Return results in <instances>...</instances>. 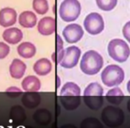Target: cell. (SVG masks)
<instances>
[{
	"instance_id": "cell-7",
	"label": "cell",
	"mask_w": 130,
	"mask_h": 128,
	"mask_svg": "<svg viewBox=\"0 0 130 128\" xmlns=\"http://www.w3.org/2000/svg\"><path fill=\"white\" fill-rule=\"evenodd\" d=\"M85 29L90 35L100 34L104 29V22L101 14L98 13H91L84 20Z\"/></svg>"
},
{
	"instance_id": "cell-14",
	"label": "cell",
	"mask_w": 130,
	"mask_h": 128,
	"mask_svg": "<svg viewBox=\"0 0 130 128\" xmlns=\"http://www.w3.org/2000/svg\"><path fill=\"white\" fill-rule=\"evenodd\" d=\"M37 22H38V18L33 12L24 11L19 16V24L23 28L27 29L33 28L35 27Z\"/></svg>"
},
{
	"instance_id": "cell-18",
	"label": "cell",
	"mask_w": 130,
	"mask_h": 128,
	"mask_svg": "<svg viewBox=\"0 0 130 128\" xmlns=\"http://www.w3.org/2000/svg\"><path fill=\"white\" fill-rule=\"evenodd\" d=\"M17 52L19 55L25 59H29L32 58L36 54L37 49L36 46L30 42H23L21 43L17 47Z\"/></svg>"
},
{
	"instance_id": "cell-8",
	"label": "cell",
	"mask_w": 130,
	"mask_h": 128,
	"mask_svg": "<svg viewBox=\"0 0 130 128\" xmlns=\"http://www.w3.org/2000/svg\"><path fill=\"white\" fill-rule=\"evenodd\" d=\"M81 55V50L78 46H69L65 49L64 54L61 59L60 65L65 69H71L78 64L79 57Z\"/></svg>"
},
{
	"instance_id": "cell-22",
	"label": "cell",
	"mask_w": 130,
	"mask_h": 128,
	"mask_svg": "<svg viewBox=\"0 0 130 128\" xmlns=\"http://www.w3.org/2000/svg\"><path fill=\"white\" fill-rule=\"evenodd\" d=\"M32 8L38 14H45L49 9L48 2L47 0H33Z\"/></svg>"
},
{
	"instance_id": "cell-23",
	"label": "cell",
	"mask_w": 130,
	"mask_h": 128,
	"mask_svg": "<svg viewBox=\"0 0 130 128\" xmlns=\"http://www.w3.org/2000/svg\"><path fill=\"white\" fill-rule=\"evenodd\" d=\"M97 6L103 11H110L117 6L118 0H95Z\"/></svg>"
},
{
	"instance_id": "cell-15",
	"label": "cell",
	"mask_w": 130,
	"mask_h": 128,
	"mask_svg": "<svg viewBox=\"0 0 130 128\" xmlns=\"http://www.w3.org/2000/svg\"><path fill=\"white\" fill-rule=\"evenodd\" d=\"M33 70L38 76L48 75L52 70V63L46 58H42L35 62L33 66Z\"/></svg>"
},
{
	"instance_id": "cell-4",
	"label": "cell",
	"mask_w": 130,
	"mask_h": 128,
	"mask_svg": "<svg viewBox=\"0 0 130 128\" xmlns=\"http://www.w3.org/2000/svg\"><path fill=\"white\" fill-rule=\"evenodd\" d=\"M81 12V5L78 0H63L59 8V14L63 22H74Z\"/></svg>"
},
{
	"instance_id": "cell-29",
	"label": "cell",
	"mask_w": 130,
	"mask_h": 128,
	"mask_svg": "<svg viewBox=\"0 0 130 128\" xmlns=\"http://www.w3.org/2000/svg\"><path fill=\"white\" fill-rule=\"evenodd\" d=\"M56 38H57V49H58L57 52H58L63 49V42L60 35H56Z\"/></svg>"
},
{
	"instance_id": "cell-20",
	"label": "cell",
	"mask_w": 130,
	"mask_h": 128,
	"mask_svg": "<svg viewBox=\"0 0 130 128\" xmlns=\"http://www.w3.org/2000/svg\"><path fill=\"white\" fill-rule=\"evenodd\" d=\"M125 95L120 88L115 87L109 91L106 94V99L110 103L114 105H119L123 101Z\"/></svg>"
},
{
	"instance_id": "cell-21",
	"label": "cell",
	"mask_w": 130,
	"mask_h": 128,
	"mask_svg": "<svg viewBox=\"0 0 130 128\" xmlns=\"http://www.w3.org/2000/svg\"><path fill=\"white\" fill-rule=\"evenodd\" d=\"M80 90L79 86L77 84L73 82H67L62 88L61 89L60 92V96H67V95H75V96H80Z\"/></svg>"
},
{
	"instance_id": "cell-11",
	"label": "cell",
	"mask_w": 130,
	"mask_h": 128,
	"mask_svg": "<svg viewBox=\"0 0 130 128\" xmlns=\"http://www.w3.org/2000/svg\"><path fill=\"white\" fill-rule=\"evenodd\" d=\"M38 32L42 36H50L55 31V20L50 16L42 18L38 23Z\"/></svg>"
},
{
	"instance_id": "cell-28",
	"label": "cell",
	"mask_w": 130,
	"mask_h": 128,
	"mask_svg": "<svg viewBox=\"0 0 130 128\" xmlns=\"http://www.w3.org/2000/svg\"><path fill=\"white\" fill-rule=\"evenodd\" d=\"M122 33L124 38L130 43V22H127L122 29Z\"/></svg>"
},
{
	"instance_id": "cell-17",
	"label": "cell",
	"mask_w": 130,
	"mask_h": 128,
	"mask_svg": "<svg viewBox=\"0 0 130 128\" xmlns=\"http://www.w3.org/2000/svg\"><path fill=\"white\" fill-rule=\"evenodd\" d=\"M22 86L25 92H38L41 86L40 80L35 76H28L22 80Z\"/></svg>"
},
{
	"instance_id": "cell-10",
	"label": "cell",
	"mask_w": 130,
	"mask_h": 128,
	"mask_svg": "<svg viewBox=\"0 0 130 128\" xmlns=\"http://www.w3.org/2000/svg\"><path fill=\"white\" fill-rule=\"evenodd\" d=\"M17 13L13 8L5 7L0 10V26L7 28L16 22Z\"/></svg>"
},
{
	"instance_id": "cell-3",
	"label": "cell",
	"mask_w": 130,
	"mask_h": 128,
	"mask_svg": "<svg viewBox=\"0 0 130 128\" xmlns=\"http://www.w3.org/2000/svg\"><path fill=\"white\" fill-rule=\"evenodd\" d=\"M108 53L111 59L118 62H124L130 55V48L122 39L115 38L110 41L108 45Z\"/></svg>"
},
{
	"instance_id": "cell-5",
	"label": "cell",
	"mask_w": 130,
	"mask_h": 128,
	"mask_svg": "<svg viewBox=\"0 0 130 128\" xmlns=\"http://www.w3.org/2000/svg\"><path fill=\"white\" fill-rule=\"evenodd\" d=\"M103 83L106 86L111 87L120 85L125 78V73L122 68L118 65H109L101 74Z\"/></svg>"
},
{
	"instance_id": "cell-9",
	"label": "cell",
	"mask_w": 130,
	"mask_h": 128,
	"mask_svg": "<svg viewBox=\"0 0 130 128\" xmlns=\"http://www.w3.org/2000/svg\"><path fill=\"white\" fill-rule=\"evenodd\" d=\"M84 35V30L80 25L77 23H71L67 25L62 30V36L65 41L70 44L78 42Z\"/></svg>"
},
{
	"instance_id": "cell-6",
	"label": "cell",
	"mask_w": 130,
	"mask_h": 128,
	"mask_svg": "<svg viewBox=\"0 0 130 128\" xmlns=\"http://www.w3.org/2000/svg\"><path fill=\"white\" fill-rule=\"evenodd\" d=\"M102 119L109 127H118L121 125L125 120V115L122 109L117 107L109 106L103 110Z\"/></svg>"
},
{
	"instance_id": "cell-19",
	"label": "cell",
	"mask_w": 130,
	"mask_h": 128,
	"mask_svg": "<svg viewBox=\"0 0 130 128\" xmlns=\"http://www.w3.org/2000/svg\"><path fill=\"white\" fill-rule=\"evenodd\" d=\"M60 101L63 108L67 110L76 109L80 104V96L67 95L60 96Z\"/></svg>"
},
{
	"instance_id": "cell-25",
	"label": "cell",
	"mask_w": 130,
	"mask_h": 128,
	"mask_svg": "<svg viewBox=\"0 0 130 128\" xmlns=\"http://www.w3.org/2000/svg\"><path fill=\"white\" fill-rule=\"evenodd\" d=\"M81 128H103V126L97 119L87 118L82 122Z\"/></svg>"
},
{
	"instance_id": "cell-13",
	"label": "cell",
	"mask_w": 130,
	"mask_h": 128,
	"mask_svg": "<svg viewBox=\"0 0 130 128\" xmlns=\"http://www.w3.org/2000/svg\"><path fill=\"white\" fill-rule=\"evenodd\" d=\"M26 64L19 59H14L12 61L9 68L10 75L13 78L20 79L23 77L26 71Z\"/></svg>"
},
{
	"instance_id": "cell-1",
	"label": "cell",
	"mask_w": 130,
	"mask_h": 128,
	"mask_svg": "<svg viewBox=\"0 0 130 128\" xmlns=\"http://www.w3.org/2000/svg\"><path fill=\"white\" fill-rule=\"evenodd\" d=\"M103 65V59L96 51H87L84 53L80 61V69L89 76L95 75L101 70Z\"/></svg>"
},
{
	"instance_id": "cell-26",
	"label": "cell",
	"mask_w": 130,
	"mask_h": 128,
	"mask_svg": "<svg viewBox=\"0 0 130 128\" xmlns=\"http://www.w3.org/2000/svg\"><path fill=\"white\" fill-rule=\"evenodd\" d=\"M6 93L9 97H12V98L18 97L19 95H21V94H22V92L21 91V89L18 88V87H16V86L9 87V88L6 89Z\"/></svg>"
},
{
	"instance_id": "cell-27",
	"label": "cell",
	"mask_w": 130,
	"mask_h": 128,
	"mask_svg": "<svg viewBox=\"0 0 130 128\" xmlns=\"http://www.w3.org/2000/svg\"><path fill=\"white\" fill-rule=\"evenodd\" d=\"M10 52V47L7 44L0 42V60L4 59L9 54Z\"/></svg>"
},
{
	"instance_id": "cell-12",
	"label": "cell",
	"mask_w": 130,
	"mask_h": 128,
	"mask_svg": "<svg viewBox=\"0 0 130 128\" xmlns=\"http://www.w3.org/2000/svg\"><path fill=\"white\" fill-rule=\"evenodd\" d=\"M3 38L8 44L11 45H16L20 43L23 38L22 31L18 28H10L6 29L3 32Z\"/></svg>"
},
{
	"instance_id": "cell-2",
	"label": "cell",
	"mask_w": 130,
	"mask_h": 128,
	"mask_svg": "<svg viewBox=\"0 0 130 128\" xmlns=\"http://www.w3.org/2000/svg\"><path fill=\"white\" fill-rule=\"evenodd\" d=\"M83 99L85 104L90 109L97 110L103 104V89L96 82L89 84L84 91Z\"/></svg>"
},
{
	"instance_id": "cell-16",
	"label": "cell",
	"mask_w": 130,
	"mask_h": 128,
	"mask_svg": "<svg viewBox=\"0 0 130 128\" xmlns=\"http://www.w3.org/2000/svg\"><path fill=\"white\" fill-rule=\"evenodd\" d=\"M22 101L26 108H34L39 105L41 98L37 92H27L22 96Z\"/></svg>"
},
{
	"instance_id": "cell-24",
	"label": "cell",
	"mask_w": 130,
	"mask_h": 128,
	"mask_svg": "<svg viewBox=\"0 0 130 128\" xmlns=\"http://www.w3.org/2000/svg\"><path fill=\"white\" fill-rule=\"evenodd\" d=\"M42 113L43 115H41V112H40V109L37 111V115L34 116V118H36L37 122L38 124H46L50 122V118H45V117H51L50 112L47 111L46 109H42Z\"/></svg>"
},
{
	"instance_id": "cell-31",
	"label": "cell",
	"mask_w": 130,
	"mask_h": 128,
	"mask_svg": "<svg viewBox=\"0 0 130 128\" xmlns=\"http://www.w3.org/2000/svg\"><path fill=\"white\" fill-rule=\"evenodd\" d=\"M127 91H128V93L130 94V80L128 81V83H127Z\"/></svg>"
},
{
	"instance_id": "cell-30",
	"label": "cell",
	"mask_w": 130,
	"mask_h": 128,
	"mask_svg": "<svg viewBox=\"0 0 130 128\" xmlns=\"http://www.w3.org/2000/svg\"><path fill=\"white\" fill-rule=\"evenodd\" d=\"M127 109H128V111L130 112V99L128 100V101H127Z\"/></svg>"
}]
</instances>
